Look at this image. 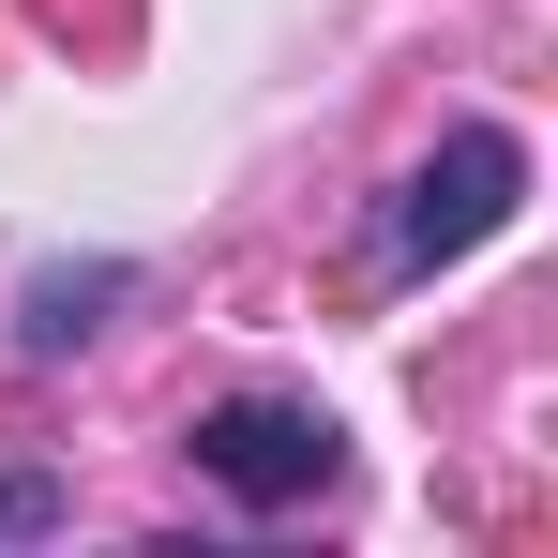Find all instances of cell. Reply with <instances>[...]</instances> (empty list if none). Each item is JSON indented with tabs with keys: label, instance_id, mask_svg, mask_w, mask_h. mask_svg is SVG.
I'll return each mask as SVG.
<instances>
[{
	"label": "cell",
	"instance_id": "3957f363",
	"mask_svg": "<svg viewBox=\"0 0 558 558\" xmlns=\"http://www.w3.org/2000/svg\"><path fill=\"white\" fill-rule=\"evenodd\" d=\"M92 302H121V272H76V287L46 272V287H31V317H15V348H31V363H61V348L92 332Z\"/></svg>",
	"mask_w": 558,
	"mask_h": 558
},
{
	"label": "cell",
	"instance_id": "277c9868",
	"mask_svg": "<svg viewBox=\"0 0 558 558\" xmlns=\"http://www.w3.org/2000/svg\"><path fill=\"white\" fill-rule=\"evenodd\" d=\"M46 529H61V483L15 468V483H0V544H46Z\"/></svg>",
	"mask_w": 558,
	"mask_h": 558
},
{
	"label": "cell",
	"instance_id": "6da1fadb",
	"mask_svg": "<svg viewBox=\"0 0 558 558\" xmlns=\"http://www.w3.org/2000/svg\"><path fill=\"white\" fill-rule=\"evenodd\" d=\"M513 196H529V136H513V121H453V136L392 182V211H377V272H453V257H483V242L513 227Z\"/></svg>",
	"mask_w": 558,
	"mask_h": 558
},
{
	"label": "cell",
	"instance_id": "7a4b0ae2",
	"mask_svg": "<svg viewBox=\"0 0 558 558\" xmlns=\"http://www.w3.org/2000/svg\"><path fill=\"white\" fill-rule=\"evenodd\" d=\"M196 483H227L242 513H287V498H332L348 483V423L332 408H302V392H227V408H196Z\"/></svg>",
	"mask_w": 558,
	"mask_h": 558
}]
</instances>
